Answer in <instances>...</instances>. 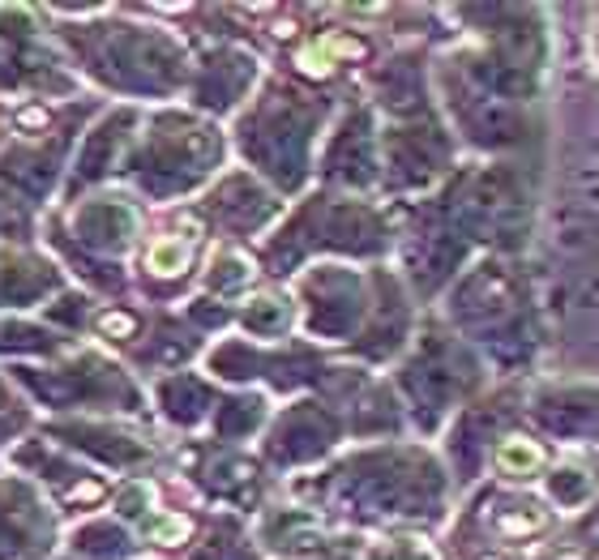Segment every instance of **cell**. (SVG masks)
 Here are the masks:
<instances>
[{"instance_id":"6da1fadb","label":"cell","mask_w":599,"mask_h":560,"mask_svg":"<svg viewBox=\"0 0 599 560\" xmlns=\"http://www.w3.org/2000/svg\"><path fill=\"white\" fill-rule=\"evenodd\" d=\"M540 462H544V445H536L527 437H509L497 450V466L505 475H531Z\"/></svg>"},{"instance_id":"7a4b0ae2","label":"cell","mask_w":599,"mask_h":560,"mask_svg":"<svg viewBox=\"0 0 599 560\" xmlns=\"http://www.w3.org/2000/svg\"><path fill=\"white\" fill-rule=\"evenodd\" d=\"M146 261L154 274H180V270L189 265V245H180V240H158V245L150 249Z\"/></svg>"},{"instance_id":"3957f363","label":"cell","mask_w":599,"mask_h":560,"mask_svg":"<svg viewBox=\"0 0 599 560\" xmlns=\"http://www.w3.org/2000/svg\"><path fill=\"white\" fill-rule=\"evenodd\" d=\"M505 531H531V526H540V517H509V522H501Z\"/></svg>"}]
</instances>
